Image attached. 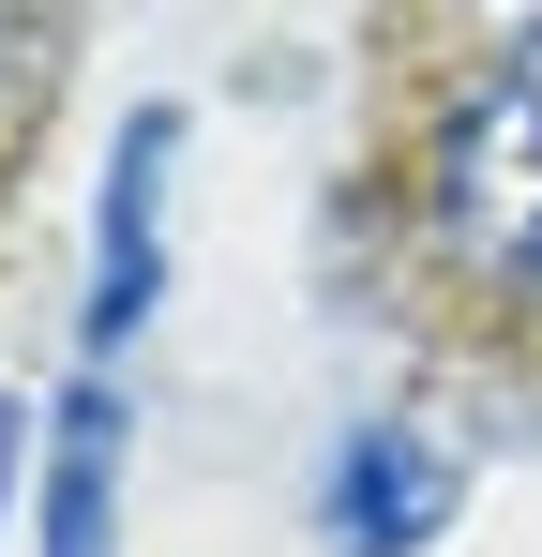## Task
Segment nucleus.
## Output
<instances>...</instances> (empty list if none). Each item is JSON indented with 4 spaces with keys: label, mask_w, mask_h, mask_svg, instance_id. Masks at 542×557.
I'll return each mask as SVG.
<instances>
[{
    "label": "nucleus",
    "mask_w": 542,
    "mask_h": 557,
    "mask_svg": "<svg viewBox=\"0 0 542 557\" xmlns=\"http://www.w3.org/2000/svg\"><path fill=\"white\" fill-rule=\"evenodd\" d=\"M422 226L467 286L542 301V61H497L452 91L438 151H422Z\"/></svg>",
    "instance_id": "obj_1"
},
{
    "label": "nucleus",
    "mask_w": 542,
    "mask_h": 557,
    "mask_svg": "<svg viewBox=\"0 0 542 557\" xmlns=\"http://www.w3.org/2000/svg\"><path fill=\"white\" fill-rule=\"evenodd\" d=\"M167 151L181 121H121V151H106V242H90V347H121L136 317H151V286H167Z\"/></svg>",
    "instance_id": "obj_3"
},
{
    "label": "nucleus",
    "mask_w": 542,
    "mask_h": 557,
    "mask_svg": "<svg viewBox=\"0 0 542 557\" xmlns=\"http://www.w3.org/2000/svg\"><path fill=\"white\" fill-rule=\"evenodd\" d=\"M452 453L407 422V407H361L347 437L317 453V528H332V557H422L452 528Z\"/></svg>",
    "instance_id": "obj_2"
},
{
    "label": "nucleus",
    "mask_w": 542,
    "mask_h": 557,
    "mask_svg": "<svg viewBox=\"0 0 542 557\" xmlns=\"http://www.w3.org/2000/svg\"><path fill=\"white\" fill-rule=\"evenodd\" d=\"M106 453H121V407L76 392V422H61V557H106Z\"/></svg>",
    "instance_id": "obj_4"
}]
</instances>
